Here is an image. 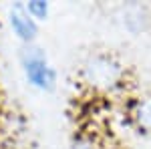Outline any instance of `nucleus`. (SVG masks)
Instances as JSON below:
<instances>
[{"label": "nucleus", "mask_w": 151, "mask_h": 149, "mask_svg": "<svg viewBox=\"0 0 151 149\" xmlns=\"http://www.w3.org/2000/svg\"><path fill=\"white\" fill-rule=\"evenodd\" d=\"M81 79L97 93H113L125 85L127 67L113 53L99 50L85 58L81 65Z\"/></svg>", "instance_id": "nucleus-1"}, {"label": "nucleus", "mask_w": 151, "mask_h": 149, "mask_svg": "<svg viewBox=\"0 0 151 149\" xmlns=\"http://www.w3.org/2000/svg\"><path fill=\"white\" fill-rule=\"evenodd\" d=\"M20 69L26 83L40 93H52L58 85V73L48 60L47 53L36 45L22 46L20 50Z\"/></svg>", "instance_id": "nucleus-2"}, {"label": "nucleus", "mask_w": 151, "mask_h": 149, "mask_svg": "<svg viewBox=\"0 0 151 149\" xmlns=\"http://www.w3.org/2000/svg\"><path fill=\"white\" fill-rule=\"evenodd\" d=\"M8 26L12 35L22 42V46L35 45V40L38 38V22L26 12L24 2H14L8 8Z\"/></svg>", "instance_id": "nucleus-3"}, {"label": "nucleus", "mask_w": 151, "mask_h": 149, "mask_svg": "<svg viewBox=\"0 0 151 149\" xmlns=\"http://www.w3.org/2000/svg\"><path fill=\"white\" fill-rule=\"evenodd\" d=\"M115 20L129 35L139 36L141 32H145L151 26V12L143 4H123L117 8Z\"/></svg>", "instance_id": "nucleus-4"}, {"label": "nucleus", "mask_w": 151, "mask_h": 149, "mask_svg": "<svg viewBox=\"0 0 151 149\" xmlns=\"http://www.w3.org/2000/svg\"><path fill=\"white\" fill-rule=\"evenodd\" d=\"M129 117L139 131L151 135V91L133 99L131 109H129Z\"/></svg>", "instance_id": "nucleus-5"}, {"label": "nucleus", "mask_w": 151, "mask_h": 149, "mask_svg": "<svg viewBox=\"0 0 151 149\" xmlns=\"http://www.w3.org/2000/svg\"><path fill=\"white\" fill-rule=\"evenodd\" d=\"M24 6H26V12L36 22H45L50 16V4L45 0H30V2H24Z\"/></svg>", "instance_id": "nucleus-6"}, {"label": "nucleus", "mask_w": 151, "mask_h": 149, "mask_svg": "<svg viewBox=\"0 0 151 149\" xmlns=\"http://www.w3.org/2000/svg\"><path fill=\"white\" fill-rule=\"evenodd\" d=\"M69 149H99V147L89 139H77V141H73V145Z\"/></svg>", "instance_id": "nucleus-7"}]
</instances>
